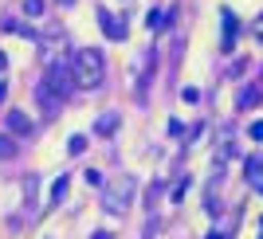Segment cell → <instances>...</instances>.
<instances>
[{
	"label": "cell",
	"mask_w": 263,
	"mask_h": 239,
	"mask_svg": "<svg viewBox=\"0 0 263 239\" xmlns=\"http://www.w3.org/2000/svg\"><path fill=\"white\" fill-rule=\"evenodd\" d=\"M248 133H252V142H263V122H255V126H252Z\"/></svg>",
	"instance_id": "9a60e30c"
},
{
	"label": "cell",
	"mask_w": 263,
	"mask_h": 239,
	"mask_svg": "<svg viewBox=\"0 0 263 239\" xmlns=\"http://www.w3.org/2000/svg\"><path fill=\"white\" fill-rule=\"evenodd\" d=\"M8 137H32L35 133V122L28 118V114H24V110H8Z\"/></svg>",
	"instance_id": "277c9868"
},
{
	"label": "cell",
	"mask_w": 263,
	"mask_h": 239,
	"mask_svg": "<svg viewBox=\"0 0 263 239\" xmlns=\"http://www.w3.org/2000/svg\"><path fill=\"white\" fill-rule=\"evenodd\" d=\"M90 239H110V231H95V235H90Z\"/></svg>",
	"instance_id": "e0dca14e"
},
{
	"label": "cell",
	"mask_w": 263,
	"mask_h": 239,
	"mask_svg": "<svg viewBox=\"0 0 263 239\" xmlns=\"http://www.w3.org/2000/svg\"><path fill=\"white\" fill-rule=\"evenodd\" d=\"M4 98H8V83H0V102H4Z\"/></svg>",
	"instance_id": "2e32d148"
},
{
	"label": "cell",
	"mask_w": 263,
	"mask_h": 239,
	"mask_svg": "<svg viewBox=\"0 0 263 239\" xmlns=\"http://www.w3.org/2000/svg\"><path fill=\"white\" fill-rule=\"evenodd\" d=\"M4 67H8V59H4V51H0V71H4Z\"/></svg>",
	"instance_id": "d6986e66"
},
{
	"label": "cell",
	"mask_w": 263,
	"mask_h": 239,
	"mask_svg": "<svg viewBox=\"0 0 263 239\" xmlns=\"http://www.w3.org/2000/svg\"><path fill=\"white\" fill-rule=\"evenodd\" d=\"M118 114H102V118H99V126H95V133H114V130H118Z\"/></svg>",
	"instance_id": "ba28073f"
},
{
	"label": "cell",
	"mask_w": 263,
	"mask_h": 239,
	"mask_svg": "<svg viewBox=\"0 0 263 239\" xmlns=\"http://www.w3.org/2000/svg\"><path fill=\"white\" fill-rule=\"evenodd\" d=\"M134 192H138V181L134 176H118V181H110L106 192H102V208H106L110 216H126L134 204Z\"/></svg>",
	"instance_id": "7a4b0ae2"
},
{
	"label": "cell",
	"mask_w": 263,
	"mask_h": 239,
	"mask_svg": "<svg viewBox=\"0 0 263 239\" xmlns=\"http://www.w3.org/2000/svg\"><path fill=\"white\" fill-rule=\"evenodd\" d=\"M44 87L47 90H55V98L63 102V98H71L75 94V75H71V67L67 63H51V71H47V78H44Z\"/></svg>",
	"instance_id": "3957f363"
},
{
	"label": "cell",
	"mask_w": 263,
	"mask_h": 239,
	"mask_svg": "<svg viewBox=\"0 0 263 239\" xmlns=\"http://www.w3.org/2000/svg\"><path fill=\"white\" fill-rule=\"evenodd\" d=\"M67 67H71L79 90H95V87H102V78H106V59H102V51H95V47L75 51Z\"/></svg>",
	"instance_id": "6da1fadb"
},
{
	"label": "cell",
	"mask_w": 263,
	"mask_h": 239,
	"mask_svg": "<svg viewBox=\"0 0 263 239\" xmlns=\"http://www.w3.org/2000/svg\"><path fill=\"white\" fill-rule=\"evenodd\" d=\"M99 24H102V32H106L110 39H126V24H122V20H114L110 12H99Z\"/></svg>",
	"instance_id": "5b68a950"
},
{
	"label": "cell",
	"mask_w": 263,
	"mask_h": 239,
	"mask_svg": "<svg viewBox=\"0 0 263 239\" xmlns=\"http://www.w3.org/2000/svg\"><path fill=\"white\" fill-rule=\"evenodd\" d=\"M67 153H71V157H79V153H87V133H75V137L67 142Z\"/></svg>",
	"instance_id": "9c48e42d"
},
{
	"label": "cell",
	"mask_w": 263,
	"mask_h": 239,
	"mask_svg": "<svg viewBox=\"0 0 263 239\" xmlns=\"http://www.w3.org/2000/svg\"><path fill=\"white\" fill-rule=\"evenodd\" d=\"M35 192H40V181L28 176V181H24V196H28V204H35Z\"/></svg>",
	"instance_id": "4fadbf2b"
},
{
	"label": "cell",
	"mask_w": 263,
	"mask_h": 239,
	"mask_svg": "<svg viewBox=\"0 0 263 239\" xmlns=\"http://www.w3.org/2000/svg\"><path fill=\"white\" fill-rule=\"evenodd\" d=\"M255 102H259V90H248V94H240V106H255Z\"/></svg>",
	"instance_id": "5bb4252c"
},
{
	"label": "cell",
	"mask_w": 263,
	"mask_h": 239,
	"mask_svg": "<svg viewBox=\"0 0 263 239\" xmlns=\"http://www.w3.org/2000/svg\"><path fill=\"white\" fill-rule=\"evenodd\" d=\"M12 153H16V142H12L8 133H0V161H8Z\"/></svg>",
	"instance_id": "30bf717a"
},
{
	"label": "cell",
	"mask_w": 263,
	"mask_h": 239,
	"mask_svg": "<svg viewBox=\"0 0 263 239\" xmlns=\"http://www.w3.org/2000/svg\"><path fill=\"white\" fill-rule=\"evenodd\" d=\"M209 239H228V235H224V231H212V235Z\"/></svg>",
	"instance_id": "ac0fdd59"
},
{
	"label": "cell",
	"mask_w": 263,
	"mask_h": 239,
	"mask_svg": "<svg viewBox=\"0 0 263 239\" xmlns=\"http://www.w3.org/2000/svg\"><path fill=\"white\" fill-rule=\"evenodd\" d=\"M59 4H75V0H59Z\"/></svg>",
	"instance_id": "ffe728a7"
},
{
	"label": "cell",
	"mask_w": 263,
	"mask_h": 239,
	"mask_svg": "<svg viewBox=\"0 0 263 239\" xmlns=\"http://www.w3.org/2000/svg\"><path fill=\"white\" fill-rule=\"evenodd\" d=\"M248 181L263 192V157H252V161H248Z\"/></svg>",
	"instance_id": "8992f818"
},
{
	"label": "cell",
	"mask_w": 263,
	"mask_h": 239,
	"mask_svg": "<svg viewBox=\"0 0 263 239\" xmlns=\"http://www.w3.org/2000/svg\"><path fill=\"white\" fill-rule=\"evenodd\" d=\"M232 44H236V16L224 12V51H232Z\"/></svg>",
	"instance_id": "52a82bcc"
},
{
	"label": "cell",
	"mask_w": 263,
	"mask_h": 239,
	"mask_svg": "<svg viewBox=\"0 0 263 239\" xmlns=\"http://www.w3.org/2000/svg\"><path fill=\"white\" fill-rule=\"evenodd\" d=\"M63 196H67V176H59V181L51 185V204H59Z\"/></svg>",
	"instance_id": "8fae6325"
},
{
	"label": "cell",
	"mask_w": 263,
	"mask_h": 239,
	"mask_svg": "<svg viewBox=\"0 0 263 239\" xmlns=\"http://www.w3.org/2000/svg\"><path fill=\"white\" fill-rule=\"evenodd\" d=\"M44 0H24V16H44Z\"/></svg>",
	"instance_id": "7c38bea8"
}]
</instances>
